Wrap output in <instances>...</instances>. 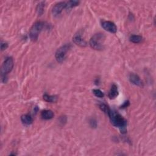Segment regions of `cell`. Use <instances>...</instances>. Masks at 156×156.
<instances>
[{
    "mask_svg": "<svg viewBox=\"0 0 156 156\" xmlns=\"http://www.w3.org/2000/svg\"><path fill=\"white\" fill-rule=\"evenodd\" d=\"M43 98L45 101L48 102V103H56V102L57 101V97H56V96L45 94L43 95Z\"/></svg>",
    "mask_w": 156,
    "mask_h": 156,
    "instance_id": "cell-13",
    "label": "cell"
},
{
    "mask_svg": "<svg viewBox=\"0 0 156 156\" xmlns=\"http://www.w3.org/2000/svg\"><path fill=\"white\" fill-rule=\"evenodd\" d=\"M130 41L131 42L134 43H139L141 42L143 38L142 36L138 35H133L130 37Z\"/></svg>",
    "mask_w": 156,
    "mask_h": 156,
    "instance_id": "cell-15",
    "label": "cell"
},
{
    "mask_svg": "<svg viewBox=\"0 0 156 156\" xmlns=\"http://www.w3.org/2000/svg\"><path fill=\"white\" fill-rule=\"evenodd\" d=\"M45 6V2H41L37 5V8H36V11H37V13L39 16H41L43 14Z\"/></svg>",
    "mask_w": 156,
    "mask_h": 156,
    "instance_id": "cell-14",
    "label": "cell"
},
{
    "mask_svg": "<svg viewBox=\"0 0 156 156\" xmlns=\"http://www.w3.org/2000/svg\"><path fill=\"white\" fill-rule=\"evenodd\" d=\"M129 81L132 84H133L135 86L140 87L143 86V82L140 79V77L135 74L132 73L129 75Z\"/></svg>",
    "mask_w": 156,
    "mask_h": 156,
    "instance_id": "cell-9",
    "label": "cell"
},
{
    "mask_svg": "<svg viewBox=\"0 0 156 156\" xmlns=\"http://www.w3.org/2000/svg\"><path fill=\"white\" fill-rule=\"evenodd\" d=\"M41 117L44 119H50L54 117V113L51 110H45L41 112Z\"/></svg>",
    "mask_w": 156,
    "mask_h": 156,
    "instance_id": "cell-11",
    "label": "cell"
},
{
    "mask_svg": "<svg viewBox=\"0 0 156 156\" xmlns=\"http://www.w3.org/2000/svg\"><path fill=\"white\" fill-rule=\"evenodd\" d=\"M66 4H67V7H66V9H70L71 8H75L77 6L79 5V2L77 1H69L68 2H66Z\"/></svg>",
    "mask_w": 156,
    "mask_h": 156,
    "instance_id": "cell-16",
    "label": "cell"
},
{
    "mask_svg": "<svg viewBox=\"0 0 156 156\" xmlns=\"http://www.w3.org/2000/svg\"><path fill=\"white\" fill-rule=\"evenodd\" d=\"M107 115H109L111 123L115 127L118 128L121 130V133L124 134L126 133L127 120L123 118L118 112L110 109Z\"/></svg>",
    "mask_w": 156,
    "mask_h": 156,
    "instance_id": "cell-1",
    "label": "cell"
},
{
    "mask_svg": "<svg viewBox=\"0 0 156 156\" xmlns=\"http://www.w3.org/2000/svg\"><path fill=\"white\" fill-rule=\"evenodd\" d=\"M90 126L92 128H96V127H97V121H96L95 120H94V119H91L90 121Z\"/></svg>",
    "mask_w": 156,
    "mask_h": 156,
    "instance_id": "cell-20",
    "label": "cell"
},
{
    "mask_svg": "<svg viewBox=\"0 0 156 156\" xmlns=\"http://www.w3.org/2000/svg\"><path fill=\"white\" fill-rule=\"evenodd\" d=\"M106 36L104 34L98 33L95 34L90 40L89 45L93 49L96 50H103Z\"/></svg>",
    "mask_w": 156,
    "mask_h": 156,
    "instance_id": "cell-2",
    "label": "cell"
},
{
    "mask_svg": "<svg viewBox=\"0 0 156 156\" xmlns=\"http://www.w3.org/2000/svg\"><path fill=\"white\" fill-rule=\"evenodd\" d=\"M93 93L96 97L98 98H103L104 96V93L100 90L99 89H94L93 90Z\"/></svg>",
    "mask_w": 156,
    "mask_h": 156,
    "instance_id": "cell-17",
    "label": "cell"
},
{
    "mask_svg": "<svg viewBox=\"0 0 156 156\" xmlns=\"http://www.w3.org/2000/svg\"><path fill=\"white\" fill-rule=\"evenodd\" d=\"M129 106V101H126L125 103L123 104V105H122L121 106V108H126V107H127Z\"/></svg>",
    "mask_w": 156,
    "mask_h": 156,
    "instance_id": "cell-21",
    "label": "cell"
},
{
    "mask_svg": "<svg viewBox=\"0 0 156 156\" xmlns=\"http://www.w3.org/2000/svg\"><path fill=\"white\" fill-rule=\"evenodd\" d=\"M118 94H119V92H118V87L117 85L115 84H113L111 88L109 93V98L111 99H113L118 97Z\"/></svg>",
    "mask_w": 156,
    "mask_h": 156,
    "instance_id": "cell-10",
    "label": "cell"
},
{
    "mask_svg": "<svg viewBox=\"0 0 156 156\" xmlns=\"http://www.w3.org/2000/svg\"><path fill=\"white\" fill-rule=\"evenodd\" d=\"M13 67H14V61L12 57H8L4 61L1 67L2 75L4 76V78H6V75L10 73V72L12 70Z\"/></svg>",
    "mask_w": 156,
    "mask_h": 156,
    "instance_id": "cell-5",
    "label": "cell"
},
{
    "mask_svg": "<svg viewBox=\"0 0 156 156\" xmlns=\"http://www.w3.org/2000/svg\"><path fill=\"white\" fill-rule=\"evenodd\" d=\"M67 4L66 2H60L57 3L52 8V14L55 16H57L62 13V10L64 9H66Z\"/></svg>",
    "mask_w": 156,
    "mask_h": 156,
    "instance_id": "cell-7",
    "label": "cell"
},
{
    "mask_svg": "<svg viewBox=\"0 0 156 156\" xmlns=\"http://www.w3.org/2000/svg\"><path fill=\"white\" fill-rule=\"evenodd\" d=\"M8 47V44L6 42H3V41H1V51H4L5 50H6Z\"/></svg>",
    "mask_w": 156,
    "mask_h": 156,
    "instance_id": "cell-19",
    "label": "cell"
},
{
    "mask_svg": "<svg viewBox=\"0 0 156 156\" xmlns=\"http://www.w3.org/2000/svg\"><path fill=\"white\" fill-rule=\"evenodd\" d=\"M73 40L75 44L81 47H85L87 45L86 41L83 39L82 34L80 32H78L74 35Z\"/></svg>",
    "mask_w": 156,
    "mask_h": 156,
    "instance_id": "cell-8",
    "label": "cell"
},
{
    "mask_svg": "<svg viewBox=\"0 0 156 156\" xmlns=\"http://www.w3.org/2000/svg\"><path fill=\"white\" fill-rule=\"evenodd\" d=\"M70 48H71L70 44H66L62 46L61 47H60L57 50L55 56L58 62L62 63L65 61L66 55H67V53L70 49Z\"/></svg>",
    "mask_w": 156,
    "mask_h": 156,
    "instance_id": "cell-4",
    "label": "cell"
},
{
    "mask_svg": "<svg viewBox=\"0 0 156 156\" xmlns=\"http://www.w3.org/2000/svg\"><path fill=\"white\" fill-rule=\"evenodd\" d=\"M102 27L106 31L111 33L115 34L117 31V27L115 25V24L110 21H103L102 23Z\"/></svg>",
    "mask_w": 156,
    "mask_h": 156,
    "instance_id": "cell-6",
    "label": "cell"
},
{
    "mask_svg": "<svg viewBox=\"0 0 156 156\" xmlns=\"http://www.w3.org/2000/svg\"><path fill=\"white\" fill-rule=\"evenodd\" d=\"M21 120L23 124H26V125H29L32 124L33 121V119L31 116L28 115V114H26V115H22L21 117Z\"/></svg>",
    "mask_w": 156,
    "mask_h": 156,
    "instance_id": "cell-12",
    "label": "cell"
},
{
    "mask_svg": "<svg viewBox=\"0 0 156 156\" xmlns=\"http://www.w3.org/2000/svg\"><path fill=\"white\" fill-rule=\"evenodd\" d=\"M44 25V23L41 21L35 22L32 25L29 31L30 39L32 41L37 40L39 34L43 28Z\"/></svg>",
    "mask_w": 156,
    "mask_h": 156,
    "instance_id": "cell-3",
    "label": "cell"
},
{
    "mask_svg": "<svg viewBox=\"0 0 156 156\" xmlns=\"http://www.w3.org/2000/svg\"><path fill=\"white\" fill-rule=\"evenodd\" d=\"M99 108H100V109H101L102 111L104 112V113H107V114L108 112H109V110H110V108L109 107V106H107V105L105 104H103H103H101L99 105Z\"/></svg>",
    "mask_w": 156,
    "mask_h": 156,
    "instance_id": "cell-18",
    "label": "cell"
}]
</instances>
